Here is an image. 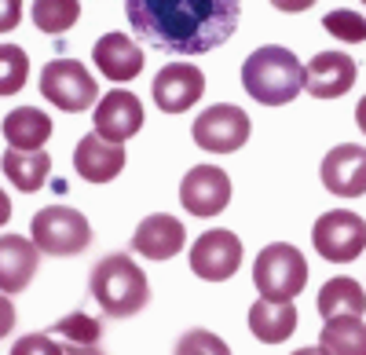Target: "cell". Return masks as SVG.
I'll return each mask as SVG.
<instances>
[{
    "label": "cell",
    "mask_w": 366,
    "mask_h": 355,
    "mask_svg": "<svg viewBox=\"0 0 366 355\" xmlns=\"http://www.w3.org/2000/svg\"><path fill=\"white\" fill-rule=\"evenodd\" d=\"M293 355H326L322 348H300V351H293Z\"/></svg>",
    "instance_id": "36"
},
{
    "label": "cell",
    "mask_w": 366,
    "mask_h": 355,
    "mask_svg": "<svg viewBox=\"0 0 366 355\" xmlns=\"http://www.w3.org/2000/svg\"><path fill=\"white\" fill-rule=\"evenodd\" d=\"M253 286L267 301H293L308 286V260L290 242H271L253 264Z\"/></svg>",
    "instance_id": "4"
},
{
    "label": "cell",
    "mask_w": 366,
    "mask_h": 355,
    "mask_svg": "<svg viewBox=\"0 0 366 355\" xmlns=\"http://www.w3.org/2000/svg\"><path fill=\"white\" fill-rule=\"evenodd\" d=\"M366 311V289L348 279V275H337L330 279L322 289H319V315L322 319H337V315H362Z\"/></svg>",
    "instance_id": "23"
},
{
    "label": "cell",
    "mask_w": 366,
    "mask_h": 355,
    "mask_svg": "<svg viewBox=\"0 0 366 355\" xmlns=\"http://www.w3.org/2000/svg\"><path fill=\"white\" fill-rule=\"evenodd\" d=\"M92 59H96V70L114 84L136 81L143 74V48L125 34H103L92 48Z\"/></svg>",
    "instance_id": "17"
},
{
    "label": "cell",
    "mask_w": 366,
    "mask_h": 355,
    "mask_svg": "<svg viewBox=\"0 0 366 355\" xmlns=\"http://www.w3.org/2000/svg\"><path fill=\"white\" fill-rule=\"evenodd\" d=\"M355 125H359V132L366 136V96H362L359 106H355Z\"/></svg>",
    "instance_id": "35"
},
{
    "label": "cell",
    "mask_w": 366,
    "mask_h": 355,
    "mask_svg": "<svg viewBox=\"0 0 366 355\" xmlns=\"http://www.w3.org/2000/svg\"><path fill=\"white\" fill-rule=\"evenodd\" d=\"M88 289H92V297H96V304L103 308V315H110V319L139 315L150 301V282H147L143 268L125 253L103 256L96 268H92Z\"/></svg>",
    "instance_id": "3"
},
{
    "label": "cell",
    "mask_w": 366,
    "mask_h": 355,
    "mask_svg": "<svg viewBox=\"0 0 366 355\" xmlns=\"http://www.w3.org/2000/svg\"><path fill=\"white\" fill-rule=\"evenodd\" d=\"M41 268V249L34 246V239H19V234H4L0 239V293H22L34 282Z\"/></svg>",
    "instance_id": "18"
},
{
    "label": "cell",
    "mask_w": 366,
    "mask_h": 355,
    "mask_svg": "<svg viewBox=\"0 0 366 355\" xmlns=\"http://www.w3.org/2000/svg\"><path fill=\"white\" fill-rule=\"evenodd\" d=\"M179 201L191 216H202V220L217 216L231 201V176L217 165H194L179 184Z\"/></svg>",
    "instance_id": "10"
},
{
    "label": "cell",
    "mask_w": 366,
    "mask_h": 355,
    "mask_svg": "<svg viewBox=\"0 0 366 355\" xmlns=\"http://www.w3.org/2000/svg\"><path fill=\"white\" fill-rule=\"evenodd\" d=\"M249 330L264 344H282L297 330V304L293 301H267L260 297L249 308Z\"/></svg>",
    "instance_id": "20"
},
{
    "label": "cell",
    "mask_w": 366,
    "mask_h": 355,
    "mask_svg": "<svg viewBox=\"0 0 366 355\" xmlns=\"http://www.w3.org/2000/svg\"><path fill=\"white\" fill-rule=\"evenodd\" d=\"M315 253L330 264H352L366 249V220L348 209H330L312 227Z\"/></svg>",
    "instance_id": "8"
},
{
    "label": "cell",
    "mask_w": 366,
    "mask_h": 355,
    "mask_svg": "<svg viewBox=\"0 0 366 355\" xmlns=\"http://www.w3.org/2000/svg\"><path fill=\"white\" fill-rule=\"evenodd\" d=\"M322 26H326V34H333V37L345 41V44H362V41H366V19H362L359 11H352V8L330 11V15L322 19Z\"/></svg>",
    "instance_id": "27"
},
{
    "label": "cell",
    "mask_w": 366,
    "mask_h": 355,
    "mask_svg": "<svg viewBox=\"0 0 366 355\" xmlns=\"http://www.w3.org/2000/svg\"><path fill=\"white\" fill-rule=\"evenodd\" d=\"M48 334H51V337H63L66 344H99L103 326H99V319H92V315H84V311H74V315H66V319H59Z\"/></svg>",
    "instance_id": "26"
},
{
    "label": "cell",
    "mask_w": 366,
    "mask_h": 355,
    "mask_svg": "<svg viewBox=\"0 0 366 355\" xmlns=\"http://www.w3.org/2000/svg\"><path fill=\"white\" fill-rule=\"evenodd\" d=\"M312 4H319V0H271V8H279L286 15H300V11H308Z\"/></svg>",
    "instance_id": "32"
},
{
    "label": "cell",
    "mask_w": 366,
    "mask_h": 355,
    "mask_svg": "<svg viewBox=\"0 0 366 355\" xmlns=\"http://www.w3.org/2000/svg\"><path fill=\"white\" fill-rule=\"evenodd\" d=\"M322 187L337 198L366 194V146L341 143L322 158Z\"/></svg>",
    "instance_id": "12"
},
{
    "label": "cell",
    "mask_w": 366,
    "mask_h": 355,
    "mask_svg": "<svg viewBox=\"0 0 366 355\" xmlns=\"http://www.w3.org/2000/svg\"><path fill=\"white\" fill-rule=\"evenodd\" d=\"M22 22V0H0V34H11Z\"/></svg>",
    "instance_id": "30"
},
{
    "label": "cell",
    "mask_w": 366,
    "mask_h": 355,
    "mask_svg": "<svg viewBox=\"0 0 366 355\" xmlns=\"http://www.w3.org/2000/svg\"><path fill=\"white\" fill-rule=\"evenodd\" d=\"M0 169H4V176L11 180V187L34 194L44 187L48 172H51V158L44 151H4V158H0Z\"/></svg>",
    "instance_id": "21"
},
{
    "label": "cell",
    "mask_w": 366,
    "mask_h": 355,
    "mask_svg": "<svg viewBox=\"0 0 366 355\" xmlns=\"http://www.w3.org/2000/svg\"><path fill=\"white\" fill-rule=\"evenodd\" d=\"M249 132H253L249 114L242 106H234V103L205 106L194 117V125H191V139L209 154H234V151H242L246 139H249Z\"/></svg>",
    "instance_id": "6"
},
{
    "label": "cell",
    "mask_w": 366,
    "mask_h": 355,
    "mask_svg": "<svg viewBox=\"0 0 366 355\" xmlns=\"http://www.w3.org/2000/svg\"><path fill=\"white\" fill-rule=\"evenodd\" d=\"M63 355H103L99 344H63Z\"/></svg>",
    "instance_id": "33"
},
{
    "label": "cell",
    "mask_w": 366,
    "mask_h": 355,
    "mask_svg": "<svg viewBox=\"0 0 366 355\" xmlns=\"http://www.w3.org/2000/svg\"><path fill=\"white\" fill-rule=\"evenodd\" d=\"M11 326H15V304L8 293H0V337H8Z\"/></svg>",
    "instance_id": "31"
},
{
    "label": "cell",
    "mask_w": 366,
    "mask_h": 355,
    "mask_svg": "<svg viewBox=\"0 0 366 355\" xmlns=\"http://www.w3.org/2000/svg\"><path fill=\"white\" fill-rule=\"evenodd\" d=\"M242 268V239H234V231L212 227L198 234L191 246V271L205 282H227Z\"/></svg>",
    "instance_id": "9"
},
{
    "label": "cell",
    "mask_w": 366,
    "mask_h": 355,
    "mask_svg": "<svg viewBox=\"0 0 366 355\" xmlns=\"http://www.w3.org/2000/svg\"><path fill=\"white\" fill-rule=\"evenodd\" d=\"M81 19V0H34V26L41 34H66Z\"/></svg>",
    "instance_id": "24"
},
{
    "label": "cell",
    "mask_w": 366,
    "mask_h": 355,
    "mask_svg": "<svg viewBox=\"0 0 366 355\" xmlns=\"http://www.w3.org/2000/svg\"><path fill=\"white\" fill-rule=\"evenodd\" d=\"M143 129V103L136 92H125V88H114L96 103V129L103 139L110 143H125Z\"/></svg>",
    "instance_id": "13"
},
{
    "label": "cell",
    "mask_w": 366,
    "mask_h": 355,
    "mask_svg": "<svg viewBox=\"0 0 366 355\" xmlns=\"http://www.w3.org/2000/svg\"><path fill=\"white\" fill-rule=\"evenodd\" d=\"M41 96L66 114H81L96 103L99 84L77 59H55V63H48L41 70Z\"/></svg>",
    "instance_id": "7"
},
{
    "label": "cell",
    "mask_w": 366,
    "mask_h": 355,
    "mask_svg": "<svg viewBox=\"0 0 366 355\" xmlns=\"http://www.w3.org/2000/svg\"><path fill=\"white\" fill-rule=\"evenodd\" d=\"M362 4H366V0H362Z\"/></svg>",
    "instance_id": "37"
},
{
    "label": "cell",
    "mask_w": 366,
    "mask_h": 355,
    "mask_svg": "<svg viewBox=\"0 0 366 355\" xmlns=\"http://www.w3.org/2000/svg\"><path fill=\"white\" fill-rule=\"evenodd\" d=\"M29 239L48 256H77L92 246V224L70 205H48L29 220Z\"/></svg>",
    "instance_id": "5"
},
{
    "label": "cell",
    "mask_w": 366,
    "mask_h": 355,
    "mask_svg": "<svg viewBox=\"0 0 366 355\" xmlns=\"http://www.w3.org/2000/svg\"><path fill=\"white\" fill-rule=\"evenodd\" d=\"M11 355H63V344L51 334H26V337L15 341Z\"/></svg>",
    "instance_id": "29"
},
{
    "label": "cell",
    "mask_w": 366,
    "mask_h": 355,
    "mask_svg": "<svg viewBox=\"0 0 366 355\" xmlns=\"http://www.w3.org/2000/svg\"><path fill=\"white\" fill-rule=\"evenodd\" d=\"M132 34L169 55H205L231 41L242 0H125Z\"/></svg>",
    "instance_id": "1"
},
{
    "label": "cell",
    "mask_w": 366,
    "mask_h": 355,
    "mask_svg": "<svg viewBox=\"0 0 366 355\" xmlns=\"http://www.w3.org/2000/svg\"><path fill=\"white\" fill-rule=\"evenodd\" d=\"M172 355H231V348H227L224 337H217L212 330L194 326V330H187V334L176 341V351Z\"/></svg>",
    "instance_id": "28"
},
{
    "label": "cell",
    "mask_w": 366,
    "mask_h": 355,
    "mask_svg": "<svg viewBox=\"0 0 366 355\" xmlns=\"http://www.w3.org/2000/svg\"><path fill=\"white\" fill-rule=\"evenodd\" d=\"M355 59L345 51H319L308 66H304V92L315 99H341L355 84Z\"/></svg>",
    "instance_id": "14"
},
{
    "label": "cell",
    "mask_w": 366,
    "mask_h": 355,
    "mask_svg": "<svg viewBox=\"0 0 366 355\" xmlns=\"http://www.w3.org/2000/svg\"><path fill=\"white\" fill-rule=\"evenodd\" d=\"M29 59L19 44H0V96H15L26 88Z\"/></svg>",
    "instance_id": "25"
},
{
    "label": "cell",
    "mask_w": 366,
    "mask_h": 355,
    "mask_svg": "<svg viewBox=\"0 0 366 355\" xmlns=\"http://www.w3.org/2000/svg\"><path fill=\"white\" fill-rule=\"evenodd\" d=\"M11 151H44V143L51 139V117L37 106H19L0 121Z\"/></svg>",
    "instance_id": "19"
},
{
    "label": "cell",
    "mask_w": 366,
    "mask_h": 355,
    "mask_svg": "<svg viewBox=\"0 0 366 355\" xmlns=\"http://www.w3.org/2000/svg\"><path fill=\"white\" fill-rule=\"evenodd\" d=\"M154 106L162 114H183L205 96V74L194 63H169L154 77Z\"/></svg>",
    "instance_id": "11"
},
{
    "label": "cell",
    "mask_w": 366,
    "mask_h": 355,
    "mask_svg": "<svg viewBox=\"0 0 366 355\" xmlns=\"http://www.w3.org/2000/svg\"><path fill=\"white\" fill-rule=\"evenodd\" d=\"M319 348L326 355H366V322H362V315L326 319V326L319 334Z\"/></svg>",
    "instance_id": "22"
},
{
    "label": "cell",
    "mask_w": 366,
    "mask_h": 355,
    "mask_svg": "<svg viewBox=\"0 0 366 355\" xmlns=\"http://www.w3.org/2000/svg\"><path fill=\"white\" fill-rule=\"evenodd\" d=\"M125 143H110L103 139L99 132H88L81 143H77V151H74V169L81 180L88 184H110L117 180L121 172H125Z\"/></svg>",
    "instance_id": "15"
},
{
    "label": "cell",
    "mask_w": 366,
    "mask_h": 355,
    "mask_svg": "<svg viewBox=\"0 0 366 355\" xmlns=\"http://www.w3.org/2000/svg\"><path fill=\"white\" fill-rule=\"evenodd\" d=\"M183 242H187V231H183V220H176L172 213L143 216L132 234V249L147 260H172L183 249Z\"/></svg>",
    "instance_id": "16"
},
{
    "label": "cell",
    "mask_w": 366,
    "mask_h": 355,
    "mask_svg": "<svg viewBox=\"0 0 366 355\" xmlns=\"http://www.w3.org/2000/svg\"><path fill=\"white\" fill-rule=\"evenodd\" d=\"M11 220V201H8V191L0 187V227H4Z\"/></svg>",
    "instance_id": "34"
},
{
    "label": "cell",
    "mask_w": 366,
    "mask_h": 355,
    "mask_svg": "<svg viewBox=\"0 0 366 355\" xmlns=\"http://www.w3.org/2000/svg\"><path fill=\"white\" fill-rule=\"evenodd\" d=\"M242 88L260 106H286L304 92V66L282 44H264L242 63Z\"/></svg>",
    "instance_id": "2"
}]
</instances>
